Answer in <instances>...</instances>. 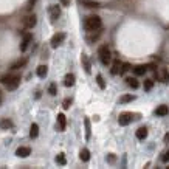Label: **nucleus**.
I'll list each match as a JSON object with an SVG mask.
<instances>
[{
    "label": "nucleus",
    "mask_w": 169,
    "mask_h": 169,
    "mask_svg": "<svg viewBox=\"0 0 169 169\" xmlns=\"http://www.w3.org/2000/svg\"><path fill=\"white\" fill-rule=\"evenodd\" d=\"M30 154H31V149H30L28 146H20V147L16 151V155H17V157H20V158H27Z\"/></svg>",
    "instance_id": "obj_6"
},
{
    "label": "nucleus",
    "mask_w": 169,
    "mask_h": 169,
    "mask_svg": "<svg viewBox=\"0 0 169 169\" xmlns=\"http://www.w3.org/2000/svg\"><path fill=\"white\" fill-rule=\"evenodd\" d=\"M56 163H58V164H62V166H64V164H65V163H67L65 157H64V154H59V155H58V157H56Z\"/></svg>",
    "instance_id": "obj_28"
},
{
    "label": "nucleus",
    "mask_w": 169,
    "mask_h": 169,
    "mask_svg": "<svg viewBox=\"0 0 169 169\" xmlns=\"http://www.w3.org/2000/svg\"><path fill=\"white\" fill-rule=\"evenodd\" d=\"M121 65L123 64L120 61H113V65H112V75H121Z\"/></svg>",
    "instance_id": "obj_12"
},
{
    "label": "nucleus",
    "mask_w": 169,
    "mask_h": 169,
    "mask_svg": "<svg viewBox=\"0 0 169 169\" xmlns=\"http://www.w3.org/2000/svg\"><path fill=\"white\" fill-rule=\"evenodd\" d=\"M25 64H27V59H25V58H23V59H19L17 62H14V64H12V65H11V68H12V70H17V68H22V67L25 65Z\"/></svg>",
    "instance_id": "obj_22"
},
{
    "label": "nucleus",
    "mask_w": 169,
    "mask_h": 169,
    "mask_svg": "<svg viewBox=\"0 0 169 169\" xmlns=\"http://www.w3.org/2000/svg\"><path fill=\"white\" fill-rule=\"evenodd\" d=\"M169 113V107L167 106H160V107H157V110H155V115H158V116H166Z\"/></svg>",
    "instance_id": "obj_14"
},
{
    "label": "nucleus",
    "mask_w": 169,
    "mask_h": 169,
    "mask_svg": "<svg viewBox=\"0 0 169 169\" xmlns=\"http://www.w3.org/2000/svg\"><path fill=\"white\" fill-rule=\"evenodd\" d=\"M96 82H98V85H99V88H106V82H104V78L101 76V75H96Z\"/></svg>",
    "instance_id": "obj_25"
},
{
    "label": "nucleus",
    "mask_w": 169,
    "mask_h": 169,
    "mask_svg": "<svg viewBox=\"0 0 169 169\" xmlns=\"http://www.w3.org/2000/svg\"><path fill=\"white\" fill-rule=\"evenodd\" d=\"M84 124H85V138H90V121L85 118L84 120Z\"/></svg>",
    "instance_id": "obj_29"
},
{
    "label": "nucleus",
    "mask_w": 169,
    "mask_h": 169,
    "mask_svg": "<svg viewBox=\"0 0 169 169\" xmlns=\"http://www.w3.org/2000/svg\"><path fill=\"white\" fill-rule=\"evenodd\" d=\"M81 61H82V64H84V70H85V73L90 75V73H92V65H90V61H88L87 55H82V56H81Z\"/></svg>",
    "instance_id": "obj_11"
},
{
    "label": "nucleus",
    "mask_w": 169,
    "mask_h": 169,
    "mask_svg": "<svg viewBox=\"0 0 169 169\" xmlns=\"http://www.w3.org/2000/svg\"><path fill=\"white\" fill-rule=\"evenodd\" d=\"M134 99H135L134 95H124V96L120 98V102H121V104H126V102H131V101H134Z\"/></svg>",
    "instance_id": "obj_24"
},
{
    "label": "nucleus",
    "mask_w": 169,
    "mask_h": 169,
    "mask_svg": "<svg viewBox=\"0 0 169 169\" xmlns=\"http://www.w3.org/2000/svg\"><path fill=\"white\" fill-rule=\"evenodd\" d=\"M126 82H127L129 87H132V88H138L140 87V82H138L137 78H126Z\"/></svg>",
    "instance_id": "obj_15"
},
{
    "label": "nucleus",
    "mask_w": 169,
    "mask_h": 169,
    "mask_svg": "<svg viewBox=\"0 0 169 169\" xmlns=\"http://www.w3.org/2000/svg\"><path fill=\"white\" fill-rule=\"evenodd\" d=\"M36 22H37V19H36V16L34 14H30V16H27L23 19V25H25V28H33L34 25H36Z\"/></svg>",
    "instance_id": "obj_7"
},
{
    "label": "nucleus",
    "mask_w": 169,
    "mask_h": 169,
    "mask_svg": "<svg viewBox=\"0 0 169 169\" xmlns=\"http://www.w3.org/2000/svg\"><path fill=\"white\" fill-rule=\"evenodd\" d=\"M64 84H65L67 87H71V85L75 84V75L68 73V75L65 76V79H64Z\"/></svg>",
    "instance_id": "obj_20"
},
{
    "label": "nucleus",
    "mask_w": 169,
    "mask_h": 169,
    "mask_svg": "<svg viewBox=\"0 0 169 169\" xmlns=\"http://www.w3.org/2000/svg\"><path fill=\"white\" fill-rule=\"evenodd\" d=\"M70 2H71V0H61L62 6H70Z\"/></svg>",
    "instance_id": "obj_33"
},
{
    "label": "nucleus",
    "mask_w": 169,
    "mask_h": 169,
    "mask_svg": "<svg viewBox=\"0 0 169 169\" xmlns=\"http://www.w3.org/2000/svg\"><path fill=\"white\" fill-rule=\"evenodd\" d=\"M31 39H33V36H31L30 33H25V34H23V39H22V44H20V50H22V51H25V50H27L28 44L31 42Z\"/></svg>",
    "instance_id": "obj_10"
},
{
    "label": "nucleus",
    "mask_w": 169,
    "mask_h": 169,
    "mask_svg": "<svg viewBox=\"0 0 169 169\" xmlns=\"http://www.w3.org/2000/svg\"><path fill=\"white\" fill-rule=\"evenodd\" d=\"M48 93H50L51 96H56V93H58L56 84H50V87H48Z\"/></svg>",
    "instance_id": "obj_27"
},
{
    "label": "nucleus",
    "mask_w": 169,
    "mask_h": 169,
    "mask_svg": "<svg viewBox=\"0 0 169 169\" xmlns=\"http://www.w3.org/2000/svg\"><path fill=\"white\" fill-rule=\"evenodd\" d=\"M58 123H59V131L64 132V131H65V115H64V113L58 115Z\"/></svg>",
    "instance_id": "obj_13"
},
{
    "label": "nucleus",
    "mask_w": 169,
    "mask_h": 169,
    "mask_svg": "<svg viewBox=\"0 0 169 169\" xmlns=\"http://www.w3.org/2000/svg\"><path fill=\"white\" fill-rule=\"evenodd\" d=\"M47 73H48V67L47 65H39L37 67V76L39 78H45Z\"/></svg>",
    "instance_id": "obj_17"
},
{
    "label": "nucleus",
    "mask_w": 169,
    "mask_h": 169,
    "mask_svg": "<svg viewBox=\"0 0 169 169\" xmlns=\"http://www.w3.org/2000/svg\"><path fill=\"white\" fill-rule=\"evenodd\" d=\"M84 5L87 8H96V6H99L98 2H92V0H84Z\"/></svg>",
    "instance_id": "obj_26"
},
{
    "label": "nucleus",
    "mask_w": 169,
    "mask_h": 169,
    "mask_svg": "<svg viewBox=\"0 0 169 169\" xmlns=\"http://www.w3.org/2000/svg\"><path fill=\"white\" fill-rule=\"evenodd\" d=\"M98 55H99V59H101V62L104 64V65H107V64H110V61H112V55H110V51H109V48H107L106 45L99 47Z\"/></svg>",
    "instance_id": "obj_3"
},
{
    "label": "nucleus",
    "mask_w": 169,
    "mask_h": 169,
    "mask_svg": "<svg viewBox=\"0 0 169 169\" xmlns=\"http://www.w3.org/2000/svg\"><path fill=\"white\" fill-rule=\"evenodd\" d=\"M146 137H147V129L146 127H140L137 131V138L138 140H144Z\"/></svg>",
    "instance_id": "obj_16"
},
{
    "label": "nucleus",
    "mask_w": 169,
    "mask_h": 169,
    "mask_svg": "<svg viewBox=\"0 0 169 169\" xmlns=\"http://www.w3.org/2000/svg\"><path fill=\"white\" fill-rule=\"evenodd\" d=\"M79 157H81V160L82 161H88V158H90V152H88V149H82L81 151V154H79Z\"/></svg>",
    "instance_id": "obj_23"
},
{
    "label": "nucleus",
    "mask_w": 169,
    "mask_h": 169,
    "mask_svg": "<svg viewBox=\"0 0 169 169\" xmlns=\"http://www.w3.org/2000/svg\"><path fill=\"white\" fill-rule=\"evenodd\" d=\"M34 3H36V0H30V6H28V8H33Z\"/></svg>",
    "instance_id": "obj_35"
},
{
    "label": "nucleus",
    "mask_w": 169,
    "mask_h": 169,
    "mask_svg": "<svg viewBox=\"0 0 169 169\" xmlns=\"http://www.w3.org/2000/svg\"><path fill=\"white\" fill-rule=\"evenodd\" d=\"M37 135H39V126H37L36 123H33L31 127H30V137H31V138H36Z\"/></svg>",
    "instance_id": "obj_18"
},
{
    "label": "nucleus",
    "mask_w": 169,
    "mask_h": 169,
    "mask_svg": "<svg viewBox=\"0 0 169 169\" xmlns=\"http://www.w3.org/2000/svg\"><path fill=\"white\" fill-rule=\"evenodd\" d=\"M12 127V121L8 120V118H3L0 120V129H11Z\"/></svg>",
    "instance_id": "obj_19"
},
{
    "label": "nucleus",
    "mask_w": 169,
    "mask_h": 169,
    "mask_svg": "<svg viewBox=\"0 0 169 169\" xmlns=\"http://www.w3.org/2000/svg\"><path fill=\"white\" fill-rule=\"evenodd\" d=\"M152 85H154V81L152 79H146L144 81V90H151Z\"/></svg>",
    "instance_id": "obj_31"
},
{
    "label": "nucleus",
    "mask_w": 169,
    "mask_h": 169,
    "mask_svg": "<svg viewBox=\"0 0 169 169\" xmlns=\"http://www.w3.org/2000/svg\"><path fill=\"white\" fill-rule=\"evenodd\" d=\"M61 16V9H59V6H50V19H51V22H56L58 20V17Z\"/></svg>",
    "instance_id": "obj_8"
},
{
    "label": "nucleus",
    "mask_w": 169,
    "mask_h": 169,
    "mask_svg": "<svg viewBox=\"0 0 169 169\" xmlns=\"http://www.w3.org/2000/svg\"><path fill=\"white\" fill-rule=\"evenodd\" d=\"M64 39H65V34L64 33H58L53 36V39H51V47L53 48H58L62 42H64Z\"/></svg>",
    "instance_id": "obj_5"
},
{
    "label": "nucleus",
    "mask_w": 169,
    "mask_h": 169,
    "mask_svg": "<svg viewBox=\"0 0 169 169\" xmlns=\"http://www.w3.org/2000/svg\"><path fill=\"white\" fill-rule=\"evenodd\" d=\"M146 70H147V65H137V67L134 68V71H135V75H137V76L144 75V73H146Z\"/></svg>",
    "instance_id": "obj_21"
},
{
    "label": "nucleus",
    "mask_w": 169,
    "mask_h": 169,
    "mask_svg": "<svg viewBox=\"0 0 169 169\" xmlns=\"http://www.w3.org/2000/svg\"><path fill=\"white\" fill-rule=\"evenodd\" d=\"M19 82H20V78L14 75H6L2 78V84H5L8 90H16L19 87Z\"/></svg>",
    "instance_id": "obj_2"
},
{
    "label": "nucleus",
    "mask_w": 169,
    "mask_h": 169,
    "mask_svg": "<svg viewBox=\"0 0 169 169\" xmlns=\"http://www.w3.org/2000/svg\"><path fill=\"white\" fill-rule=\"evenodd\" d=\"M131 70V64H127V62H124L123 65H121V75H124L126 71H129Z\"/></svg>",
    "instance_id": "obj_30"
},
{
    "label": "nucleus",
    "mask_w": 169,
    "mask_h": 169,
    "mask_svg": "<svg viewBox=\"0 0 169 169\" xmlns=\"http://www.w3.org/2000/svg\"><path fill=\"white\" fill-rule=\"evenodd\" d=\"M132 121H134V113H131V112H124V113H121V115H120V118H118L120 126H127V124H131Z\"/></svg>",
    "instance_id": "obj_4"
},
{
    "label": "nucleus",
    "mask_w": 169,
    "mask_h": 169,
    "mask_svg": "<svg viewBox=\"0 0 169 169\" xmlns=\"http://www.w3.org/2000/svg\"><path fill=\"white\" fill-rule=\"evenodd\" d=\"M101 25H102V22H101L99 16H88L84 22V28L87 31H96L101 28Z\"/></svg>",
    "instance_id": "obj_1"
},
{
    "label": "nucleus",
    "mask_w": 169,
    "mask_h": 169,
    "mask_svg": "<svg viewBox=\"0 0 169 169\" xmlns=\"http://www.w3.org/2000/svg\"><path fill=\"white\" fill-rule=\"evenodd\" d=\"M70 104H71V101H70V99H64V104H62V107L67 110V109H70Z\"/></svg>",
    "instance_id": "obj_32"
},
{
    "label": "nucleus",
    "mask_w": 169,
    "mask_h": 169,
    "mask_svg": "<svg viewBox=\"0 0 169 169\" xmlns=\"http://www.w3.org/2000/svg\"><path fill=\"white\" fill-rule=\"evenodd\" d=\"M161 160H163L164 163H166V161H169V151H167V152H166V154L163 155V158H161Z\"/></svg>",
    "instance_id": "obj_34"
},
{
    "label": "nucleus",
    "mask_w": 169,
    "mask_h": 169,
    "mask_svg": "<svg viewBox=\"0 0 169 169\" xmlns=\"http://www.w3.org/2000/svg\"><path fill=\"white\" fill-rule=\"evenodd\" d=\"M155 75H157V78H160L161 82H164V84L169 82V71H167L166 68H160L158 73H155Z\"/></svg>",
    "instance_id": "obj_9"
}]
</instances>
